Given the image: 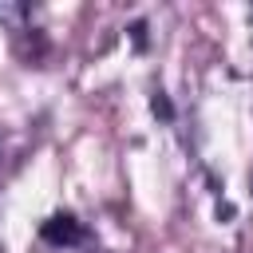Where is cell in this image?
<instances>
[{
    "mask_svg": "<svg viewBox=\"0 0 253 253\" xmlns=\"http://www.w3.org/2000/svg\"><path fill=\"white\" fill-rule=\"evenodd\" d=\"M83 233H79V221L75 217H51V221H43V241H51V245H71V241H79Z\"/></svg>",
    "mask_w": 253,
    "mask_h": 253,
    "instance_id": "cell-1",
    "label": "cell"
}]
</instances>
